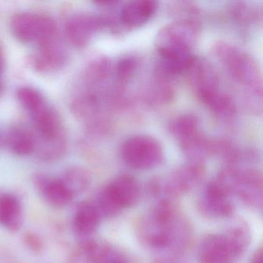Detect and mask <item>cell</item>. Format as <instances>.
<instances>
[{
	"instance_id": "6da1fadb",
	"label": "cell",
	"mask_w": 263,
	"mask_h": 263,
	"mask_svg": "<svg viewBox=\"0 0 263 263\" xmlns=\"http://www.w3.org/2000/svg\"><path fill=\"white\" fill-rule=\"evenodd\" d=\"M200 33L199 24L192 18H181L163 27L155 41L158 68L171 78L185 73L195 60L192 51Z\"/></svg>"
},
{
	"instance_id": "7a4b0ae2",
	"label": "cell",
	"mask_w": 263,
	"mask_h": 263,
	"mask_svg": "<svg viewBox=\"0 0 263 263\" xmlns=\"http://www.w3.org/2000/svg\"><path fill=\"white\" fill-rule=\"evenodd\" d=\"M185 73L195 96L211 111L224 121L235 118V103L221 88L218 73L209 61L195 57Z\"/></svg>"
},
{
	"instance_id": "3957f363",
	"label": "cell",
	"mask_w": 263,
	"mask_h": 263,
	"mask_svg": "<svg viewBox=\"0 0 263 263\" xmlns=\"http://www.w3.org/2000/svg\"><path fill=\"white\" fill-rule=\"evenodd\" d=\"M214 54L229 78L246 90L249 99L262 98V77L255 59L244 50L219 42L214 46Z\"/></svg>"
},
{
	"instance_id": "277c9868",
	"label": "cell",
	"mask_w": 263,
	"mask_h": 263,
	"mask_svg": "<svg viewBox=\"0 0 263 263\" xmlns=\"http://www.w3.org/2000/svg\"><path fill=\"white\" fill-rule=\"evenodd\" d=\"M250 241V229L244 223L232 226L226 233L209 235L200 247V262H234L247 249Z\"/></svg>"
},
{
	"instance_id": "5b68a950",
	"label": "cell",
	"mask_w": 263,
	"mask_h": 263,
	"mask_svg": "<svg viewBox=\"0 0 263 263\" xmlns=\"http://www.w3.org/2000/svg\"><path fill=\"white\" fill-rule=\"evenodd\" d=\"M176 212L168 200L158 203L153 212L143 221L141 236L155 249H164L180 241L183 231L177 221Z\"/></svg>"
},
{
	"instance_id": "8992f818",
	"label": "cell",
	"mask_w": 263,
	"mask_h": 263,
	"mask_svg": "<svg viewBox=\"0 0 263 263\" xmlns=\"http://www.w3.org/2000/svg\"><path fill=\"white\" fill-rule=\"evenodd\" d=\"M171 134L190 161L203 162L207 155L214 154L215 141L201 132L199 121L192 115H182L171 122Z\"/></svg>"
},
{
	"instance_id": "52a82bcc",
	"label": "cell",
	"mask_w": 263,
	"mask_h": 263,
	"mask_svg": "<svg viewBox=\"0 0 263 263\" xmlns=\"http://www.w3.org/2000/svg\"><path fill=\"white\" fill-rule=\"evenodd\" d=\"M139 197L140 187L136 179L130 175H121L104 187L95 204L101 218H110L132 207Z\"/></svg>"
},
{
	"instance_id": "ba28073f",
	"label": "cell",
	"mask_w": 263,
	"mask_h": 263,
	"mask_svg": "<svg viewBox=\"0 0 263 263\" xmlns=\"http://www.w3.org/2000/svg\"><path fill=\"white\" fill-rule=\"evenodd\" d=\"M218 178L248 205L261 208L262 178L258 171L249 167L229 166L221 171Z\"/></svg>"
},
{
	"instance_id": "9c48e42d",
	"label": "cell",
	"mask_w": 263,
	"mask_h": 263,
	"mask_svg": "<svg viewBox=\"0 0 263 263\" xmlns=\"http://www.w3.org/2000/svg\"><path fill=\"white\" fill-rule=\"evenodd\" d=\"M124 162L137 170H149L161 164L163 148L156 138L150 135H135L126 140L121 147Z\"/></svg>"
},
{
	"instance_id": "30bf717a",
	"label": "cell",
	"mask_w": 263,
	"mask_h": 263,
	"mask_svg": "<svg viewBox=\"0 0 263 263\" xmlns=\"http://www.w3.org/2000/svg\"><path fill=\"white\" fill-rule=\"evenodd\" d=\"M13 36L24 44H36L58 35L56 23L50 16L24 12L15 14L10 21Z\"/></svg>"
},
{
	"instance_id": "8fae6325",
	"label": "cell",
	"mask_w": 263,
	"mask_h": 263,
	"mask_svg": "<svg viewBox=\"0 0 263 263\" xmlns=\"http://www.w3.org/2000/svg\"><path fill=\"white\" fill-rule=\"evenodd\" d=\"M69 61V53L58 35L37 44L30 57V64L38 73H51L64 68Z\"/></svg>"
},
{
	"instance_id": "7c38bea8",
	"label": "cell",
	"mask_w": 263,
	"mask_h": 263,
	"mask_svg": "<svg viewBox=\"0 0 263 263\" xmlns=\"http://www.w3.org/2000/svg\"><path fill=\"white\" fill-rule=\"evenodd\" d=\"M204 173L203 162L190 161L181 168L172 172L164 181L154 183V192H164L170 197L187 192L199 181Z\"/></svg>"
},
{
	"instance_id": "4fadbf2b",
	"label": "cell",
	"mask_w": 263,
	"mask_h": 263,
	"mask_svg": "<svg viewBox=\"0 0 263 263\" xmlns=\"http://www.w3.org/2000/svg\"><path fill=\"white\" fill-rule=\"evenodd\" d=\"M104 27L102 16L78 13L67 20L65 24V36L67 41L76 48L85 47L95 34Z\"/></svg>"
},
{
	"instance_id": "5bb4252c",
	"label": "cell",
	"mask_w": 263,
	"mask_h": 263,
	"mask_svg": "<svg viewBox=\"0 0 263 263\" xmlns=\"http://www.w3.org/2000/svg\"><path fill=\"white\" fill-rule=\"evenodd\" d=\"M33 181L37 193L49 205L64 208L73 201V197L69 193L60 178L37 173L33 176Z\"/></svg>"
},
{
	"instance_id": "9a60e30c",
	"label": "cell",
	"mask_w": 263,
	"mask_h": 263,
	"mask_svg": "<svg viewBox=\"0 0 263 263\" xmlns=\"http://www.w3.org/2000/svg\"><path fill=\"white\" fill-rule=\"evenodd\" d=\"M232 195L229 189L217 178L209 183L203 196V205L211 215L228 217L234 212Z\"/></svg>"
},
{
	"instance_id": "2e32d148",
	"label": "cell",
	"mask_w": 263,
	"mask_h": 263,
	"mask_svg": "<svg viewBox=\"0 0 263 263\" xmlns=\"http://www.w3.org/2000/svg\"><path fill=\"white\" fill-rule=\"evenodd\" d=\"M158 4L151 0L126 3L120 10V22L127 28H136L147 24L156 12Z\"/></svg>"
},
{
	"instance_id": "e0dca14e",
	"label": "cell",
	"mask_w": 263,
	"mask_h": 263,
	"mask_svg": "<svg viewBox=\"0 0 263 263\" xmlns=\"http://www.w3.org/2000/svg\"><path fill=\"white\" fill-rule=\"evenodd\" d=\"M24 207L21 199L11 192H0V226L16 232L24 223Z\"/></svg>"
},
{
	"instance_id": "ac0fdd59",
	"label": "cell",
	"mask_w": 263,
	"mask_h": 263,
	"mask_svg": "<svg viewBox=\"0 0 263 263\" xmlns=\"http://www.w3.org/2000/svg\"><path fill=\"white\" fill-rule=\"evenodd\" d=\"M3 144L17 156L24 157L36 152L34 134L22 125H13L3 136Z\"/></svg>"
},
{
	"instance_id": "d6986e66",
	"label": "cell",
	"mask_w": 263,
	"mask_h": 263,
	"mask_svg": "<svg viewBox=\"0 0 263 263\" xmlns=\"http://www.w3.org/2000/svg\"><path fill=\"white\" fill-rule=\"evenodd\" d=\"M101 216L95 203L82 202L78 206L73 218V229L79 236L88 237L98 229Z\"/></svg>"
},
{
	"instance_id": "ffe728a7",
	"label": "cell",
	"mask_w": 263,
	"mask_h": 263,
	"mask_svg": "<svg viewBox=\"0 0 263 263\" xmlns=\"http://www.w3.org/2000/svg\"><path fill=\"white\" fill-rule=\"evenodd\" d=\"M60 179L73 198L84 193L91 184V175L84 167H72L62 174Z\"/></svg>"
},
{
	"instance_id": "44dd1931",
	"label": "cell",
	"mask_w": 263,
	"mask_h": 263,
	"mask_svg": "<svg viewBox=\"0 0 263 263\" xmlns=\"http://www.w3.org/2000/svg\"><path fill=\"white\" fill-rule=\"evenodd\" d=\"M110 249L95 241H85L77 249L68 263H104Z\"/></svg>"
},
{
	"instance_id": "7402d4cb",
	"label": "cell",
	"mask_w": 263,
	"mask_h": 263,
	"mask_svg": "<svg viewBox=\"0 0 263 263\" xmlns=\"http://www.w3.org/2000/svg\"><path fill=\"white\" fill-rule=\"evenodd\" d=\"M16 95L20 104L27 113L36 108L47 100L42 92L30 86L19 87L16 90Z\"/></svg>"
},
{
	"instance_id": "603a6c76",
	"label": "cell",
	"mask_w": 263,
	"mask_h": 263,
	"mask_svg": "<svg viewBox=\"0 0 263 263\" xmlns=\"http://www.w3.org/2000/svg\"><path fill=\"white\" fill-rule=\"evenodd\" d=\"M138 67V61L135 57L121 58L115 67V75H116L118 84L121 87V84L128 81L133 76Z\"/></svg>"
},
{
	"instance_id": "cb8c5ba5",
	"label": "cell",
	"mask_w": 263,
	"mask_h": 263,
	"mask_svg": "<svg viewBox=\"0 0 263 263\" xmlns=\"http://www.w3.org/2000/svg\"><path fill=\"white\" fill-rule=\"evenodd\" d=\"M24 242L29 249L35 252H40L43 249V241L37 235L27 233L24 237Z\"/></svg>"
},
{
	"instance_id": "d4e9b609",
	"label": "cell",
	"mask_w": 263,
	"mask_h": 263,
	"mask_svg": "<svg viewBox=\"0 0 263 263\" xmlns=\"http://www.w3.org/2000/svg\"><path fill=\"white\" fill-rule=\"evenodd\" d=\"M6 61L4 53L0 48V95L4 90V75L5 72Z\"/></svg>"
},
{
	"instance_id": "484cf974",
	"label": "cell",
	"mask_w": 263,
	"mask_h": 263,
	"mask_svg": "<svg viewBox=\"0 0 263 263\" xmlns=\"http://www.w3.org/2000/svg\"><path fill=\"white\" fill-rule=\"evenodd\" d=\"M250 263H263L262 248H259L258 250L255 251Z\"/></svg>"
},
{
	"instance_id": "4316f807",
	"label": "cell",
	"mask_w": 263,
	"mask_h": 263,
	"mask_svg": "<svg viewBox=\"0 0 263 263\" xmlns=\"http://www.w3.org/2000/svg\"><path fill=\"white\" fill-rule=\"evenodd\" d=\"M104 263H127L125 260L122 259V258H117V257L113 256L111 255V252H110L108 256L106 258L105 261Z\"/></svg>"
},
{
	"instance_id": "83f0119b",
	"label": "cell",
	"mask_w": 263,
	"mask_h": 263,
	"mask_svg": "<svg viewBox=\"0 0 263 263\" xmlns=\"http://www.w3.org/2000/svg\"><path fill=\"white\" fill-rule=\"evenodd\" d=\"M1 144H3V136L0 135V145H1Z\"/></svg>"
}]
</instances>
